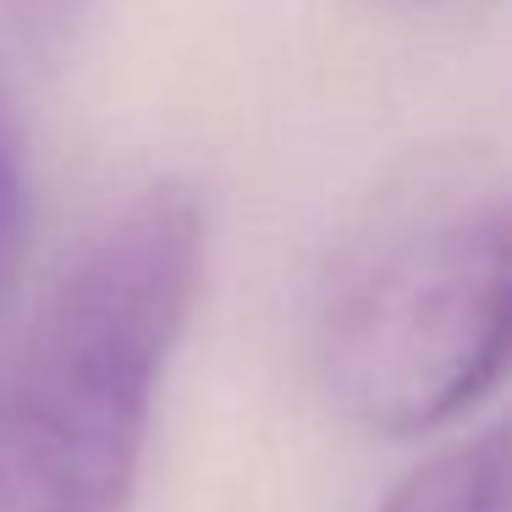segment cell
Masks as SVG:
<instances>
[{
  "instance_id": "7a4b0ae2",
  "label": "cell",
  "mask_w": 512,
  "mask_h": 512,
  "mask_svg": "<svg viewBox=\"0 0 512 512\" xmlns=\"http://www.w3.org/2000/svg\"><path fill=\"white\" fill-rule=\"evenodd\" d=\"M512 375V204L391 248L325 325L336 408L380 435H430Z\"/></svg>"
},
{
  "instance_id": "3957f363",
  "label": "cell",
  "mask_w": 512,
  "mask_h": 512,
  "mask_svg": "<svg viewBox=\"0 0 512 512\" xmlns=\"http://www.w3.org/2000/svg\"><path fill=\"white\" fill-rule=\"evenodd\" d=\"M380 512H512V419L430 452Z\"/></svg>"
},
{
  "instance_id": "6da1fadb",
  "label": "cell",
  "mask_w": 512,
  "mask_h": 512,
  "mask_svg": "<svg viewBox=\"0 0 512 512\" xmlns=\"http://www.w3.org/2000/svg\"><path fill=\"white\" fill-rule=\"evenodd\" d=\"M188 182L122 199L0 358V512H127L160 386L204 287Z\"/></svg>"
},
{
  "instance_id": "5b68a950",
  "label": "cell",
  "mask_w": 512,
  "mask_h": 512,
  "mask_svg": "<svg viewBox=\"0 0 512 512\" xmlns=\"http://www.w3.org/2000/svg\"><path fill=\"white\" fill-rule=\"evenodd\" d=\"M0 12L12 23V34L34 50H61L83 28L89 0H0Z\"/></svg>"
},
{
  "instance_id": "277c9868",
  "label": "cell",
  "mask_w": 512,
  "mask_h": 512,
  "mask_svg": "<svg viewBox=\"0 0 512 512\" xmlns=\"http://www.w3.org/2000/svg\"><path fill=\"white\" fill-rule=\"evenodd\" d=\"M28 248V138L12 89L0 78V303L12 298L17 265Z\"/></svg>"
}]
</instances>
